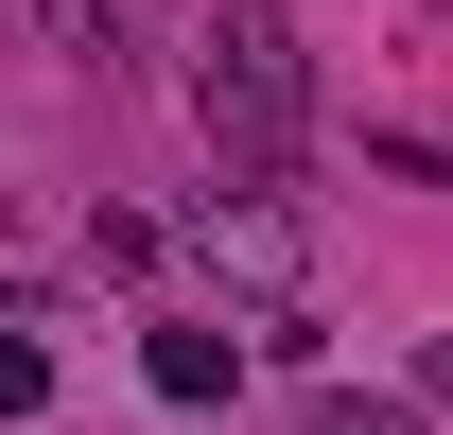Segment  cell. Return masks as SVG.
<instances>
[{"instance_id":"6da1fadb","label":"cell","mask_w":453,"mask_h":435,"mask_svg":"<svg viewBox=\"0 0 453 435\" xmlns=\"http://www.w3.org/2000/svg\"><path fill=\"white\" fill-rule=\"evenodd\" d=\"M192 122H210L226 174H296L314 70H296V18H280V0H210V35H192Z\"/></svg>"},{"instance_id":"3957f363","label":"cell","mask_w":453,"mask_h":435,"mask_svg":"<svg viewBox=\"0 0 453 435\" xmlns=\"http://www.w3.org/2000/svg\"><path fill=\"white\" fill-rule=\"evenodd\" d=\"M140 366H157V401H174V418H210L226 383H244V348H226V331H192V314H174V331H140Z\"/></svg>"},{"instance_id":"7a4b0ae2","label":"cell","mask_w":453,"mask_h":435,"mask_svg":"<svg viewBox=\"0 0 453 435\" xmlns=\"http://www.w3.org/2000/svg\"><path fill=\"white\" fill-rule=\"evenodd\" d=\"M192 244H210L244 296H296V279H314V210H296V174H226L210 210H192Z\"/></svg>"},{"instance_id":"277c9868","label":"cell","mask_w":453,"mask_h":435,"mask_svg":"<svg viewBox=\"0 0 453 435\" xmlns=\"http://www.w3.org/2000/svg\"><path fill=\"white\" fill-rule=\"evenodd\" d=\"M35 18H53L88 70H105V53H140V0H35Z\"/></svg>"},{"instance_id":"8992f818","label":"cell","mask_w":453,"mask_h":435,"mask_svg":"<svg viewBox=\"0 0 453 435\" xmlns=\"http://www.w3.org/2000/svg\"><path fill=\"white\" fill-rule=\"evenodd\" d=\"M35 401H53V348H35V331H0V418H35Z\"/></svg>"},{"instance_id":"5b68a950","label":"cell","mask_w":453,"mask_h":435,"mask_svg":"<svg viewBox=\"0 0 453 435\" xmlns=\"http://www.w3.org/2000/svg\"><path fill=\"white\" fill-rule=\"evenodd\" d=\"M314 435H436V401H418V383H401V401H349V383H332V401H314Z\"/></svg>"},{"instance_id":"52a82bcc","label":"cell","mask_w":453,"mask_h":435,"mask_svg":"<svg viewBox=\"0 0 453 435\" xmlns=\"http://www.w3.org/2000/svg\"><path fill=\"white\" fill-rule=\"evenodd\" d=\"M418 401H436V418H453V331H436V348H418Z\"/></svg>"}]
</instances>
